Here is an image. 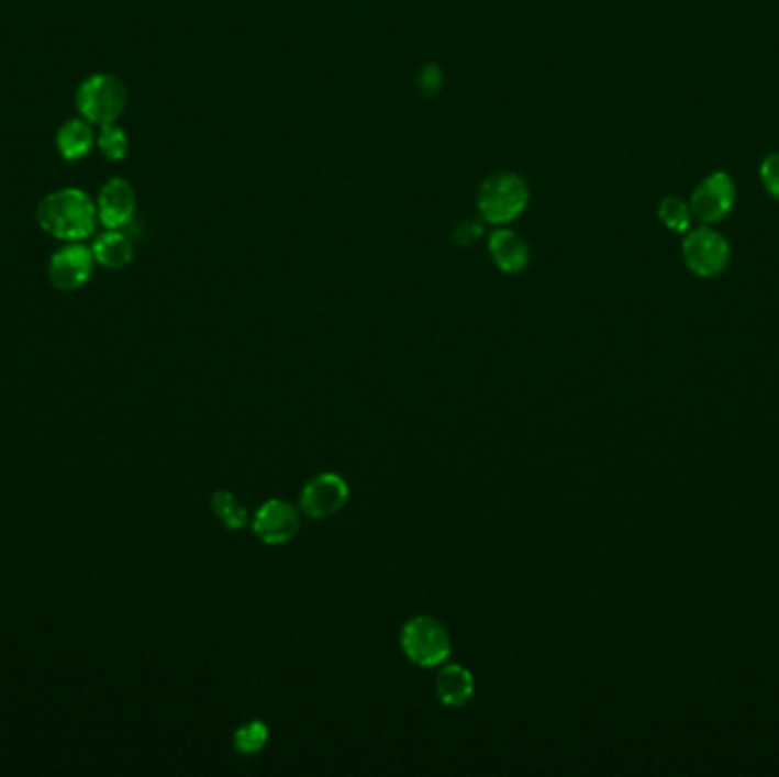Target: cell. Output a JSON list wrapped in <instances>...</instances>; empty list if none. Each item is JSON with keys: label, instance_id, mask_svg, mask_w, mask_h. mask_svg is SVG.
I'll return each instance as SVG.
<instances>
[{"label": "cell", "instance_id": "30bf717a", "mask_svg": "<svg viewBox=\"0 0 779 777\" xmlns=\"http://www.w3.org/2000/svg\"><path fill=\"white\" fill-rule=\"evenodd\" d=\"M99 224L112 231H123L137 212V195L135 188L121 176H114L103 182V188L97 199Z\"/></svg>", "mask_w": 779, "mask_h": 777}, {"label": "cell", "instance_id": "6da1fadb", "mask_svg": "<svg viewBox=\"0 0 779 777\" xmlns=\"http://www.w3.org/2000/svg\"><path fill=\"white\" fill-rule=\"evenodd\" d=\"M42 231L62 242H85L99 226L97 201L80 188H62L46 195L35 210Z\"/></svg>", "mask_w": 779, "mask_h": 777}, {"label": "cell", "instance_id": "7c38bea8", "mask_svg": "<svg viewBox=\"0 0 779 777\" xmlns=\"http://www.w3.org/2000/svg\"><path fill=\"white\" fill-rule=\"evenodd\" d=\"M93 129L97 126H91V123L80 114L76 119H67L62 123L55 135V146L57 153L62 155V160L78 163L87 158L91 148L97 146V133H93Z\"/></svg>", "mask_w": 779, "mask_h": 777}, {"label": "cell", "instance_id": "ffe728a7", "mask_svg": "<svg viewBox=\"0 0 779 777\" xmlns=\"http://www.w3.org/2000/svg\"><path fill=\"white\" fill-rule=\"evenodd\" d=\"M761 180L768 195L779 199V153H770L761 163Z\"/></svg>", "mask_w": 779, "mask_h": 777}, {"label": "cell", "instance_id": "2e32d148", "mask_svg": "<svg viewBox=\"0 0 779 777\" xmlns=\"http://www.w3.org/2000/svg\"><path fill=\"white\" fill-rule=\"evenodd\" d=\"M210 504H212L214 515L220 518V522L231 532L242 530V526L248 522V511L242 507V502L237 500V497L233 492H229V490H216L212 495Z\"/></svg>", "mask_w": 779, "mask_h": 777}, {"label": "cell", "instance_id": "ac0fdd59", "mask_svg": "<svg viewBox=\"0 0 779 777\" xmlns=\"http://www.w3.org/2000/svg\"><path fill=\"white\" fill-rule=\"evenodd\" d=\"M659 220L675 233H687L691 229V208L679 197H666L659 206Z\"/></svg>", "mask_w": 779, "mask_h": 777}, {"label": "cell", "instance_id": "7a4b0ae2", "mask_svg": "<svg viewBox=\"0 0 779 777\" xmlns=\"http://www.w3.org/2000/svg\"><path fill=\"white\" fill-rule=\"evenodd\" d=\"M528 199H532L528 182L520 174L502 171L481 182L477 208L483 222L492 226H509L526 210Z\"/></svg>", "mask_w": 779, "mask_h": 777}, {"label": "cell", "instance_id": "e0dca14e", "mask_svg": "<svg viewBox=\"0 0 779 777\" xmlns=\"http://www.w3.org/2000/svg\"><path fill=\"white\" fill-rule=\"evenodd\" d=\"M97 146H99V151H101V155H103L105 160L121 163V160H126L131 140H129L126 131H123L121 126H116V123H108V126L99 129Z\"/></svg>", "mask_w": 779, "mask_h": 777}, {"label": "cell", "instance_id": "3957f363", "mask_svg": "<svg viewBox=\"0 0 779 777\" xmlns=\"http://www.w3.org/2000/svg\"><path fill=\"white\" fill-rule=\"evenodd\" d=\"M129 106V87L112 74H91L76 89V110L91 126L116 123Z\"/></svg>", "mask_w": 779, "mask_h": 777}, {"label": "cell", "instance_id": "52a82bcc", "mask_svg": "<svg viewBox=\"0 0 779 777\" xmlns=\"http://www.w3.org/2000/svg\"><path fill=\"white\" fill-rule=\"evenodd\" d=\"M349 502V486L335 473H322L310 479L299 497V509L310 520H329Z\"/></svg>", "mask_w": 779, "mask_h": 777}, {"label": "cell", "instance_id": "ba28073f", "mask_svg": "<svg viewBox=\"0 0 779 777\" xmlns=\"http://www.w3.org/2000/svg\"><path fill=\"white\" fill-rule=\"evenodd\" d=\"M736 201L734 178L725 171L706 176L691 197V214L704 226L725 220Z\"/></svg>", "mask_w": 779, "mask_h": 777}, {"label": "cell", "instance_id": "8992f818", "mask_svg": "<svg viewBox=\"0 0 779 777\" xmlns=\"http://www.w3.org/2000/svg\"><path fill=\"white\" fill-rule=\"evenodd\" d=\"M97 267L91 246L85 242H65L48 260V281L59 292H76L89 284Z\"/></svg>", "mask_w": 779, "mask_h": 777}, {"label": "cell", "instance_id": "8fae6325", "mask_svg": "<svg viewBox=\"0 0 779 777\" xmlns=\"http://www.w3.org/2000/svg\"><path fill=\"white\" fill-rule=\"evenodd\" d=\"M488 252L494 267L504 274H520L528 267V260H532V252H528L524 237L504 226H500L490 235Z\"/></svg>", "mask_w": 779, "mask_h": 777}, {"label": "cell", "instance_id": "5bb4252c", "mask_svg": "<svg viewBox=\"0 0 779 777\" xmlns=\"http://www.w3.org/2000/svg\"><path fill=\"white\" fill-rule=\"evenodd\" d=\"M91 252L93 258H97V265L108 269H123L135 258V244L123 231L105 229V233L93 240Z\"/></svg>", "mask_w": 779, "mask_h": 777}, {"label": "cell", "instance_id": "9c48e42d", "mask_svg": "<svg viewBox=\"0 0 779 777\" xmlns=\"http://www.w3.org/2000/svg\"><path fill=\"white\" fill-rule=\"evenodd\" d=\"M254 534L265 545H288L301 530V515L292 502L267 500L254 515Z\"/></svg>", "mask_w": 779, "mask_h": 777}, {"label": "cell", "instance_id": "4fadbf2b", "mask_svg": "<svg viewBox=\"0 0 779 777\" xmlns=\"http://www.w3.org/2000/svg\"><path fill=\"white\" fill-rule=\"evenodd\" d=\"M435 693L447 709H460L475 696V675L460 664H447L435 677Z\"/></svg>", "mask_w": 779, "mask_h": 777}, {"label": "cell", "instance_id": "9a60e30c", "mask_svg": "<svg viewBox=\"0 0 779 777\" xmlns=\"http://www.w3.org/2000/svg\"><path fill=\"white\" fill-rule=\"evenodd\" d=\"M269 741V728L265 721H246L240 725L233 734V748L242 757H252L265 751V745Z\"/></svg>", "mask_w": 779, "mask_h": 777}, {"label": "cell", "instance_id": "5b68a950", "mask_svg": "<svg viewBox=\"0 0 779 777\" xmlns=\"http://www.w3.org/2000/svg\"><path fill=\"white\" fill-rule=\"evenodd\" d=\"M681 254L687 267L700 278H713L723 274L732 256L730 242L721 233L711 231L709 226L695 229L683 237Z\"/></svg>", "mask_w": 779, "mask_h": 777}, {"label": "cell", "instance_id": "277c9868", "mask_svg": "<svg viewBox=\"0 0 779 777\" xmlns=\"http://www.w3.org/2000/svg\"><path fill=\"white\" fill-rule=\"evenodd\" d=\"M399 645L407 659L420 668L443 666L452 655V636L447 628L431 615H415L401 628Z\"/></svg>", "mask_w": 779, "mask_h": 777}, {"label": "cell", "instance_id": "44dd1931", "mask_svg": "<svg viewBox=\"0 0 779 777\" xmlns=\"http://www.w3.org/2000/svg\"><path fill=\"white\" fill-rule=\"evenodd\" d=\"M481 235H483V226H481L477 220H467V222H463V224L456 229L454 240H456L458 244H472V242H477Z\"/></svg>", "mask_w": 779, "mask_h": 777}, {"label": "cell", "instance_id": "d6986e66", "mask_svg": "<svg viewBox=\"0 0 779 777\" xmlns=\"http://www.w3.org/2000/svg\"><path fill=\"white\" fill-rule=\"evenodd\" d=\"M418 87L424 97H438L445 87V71L441 69V65L431 62V65L422 67L418 76Z\"/></svg>", "mask_w": 779, "mask_h": 777}]
</instances>
